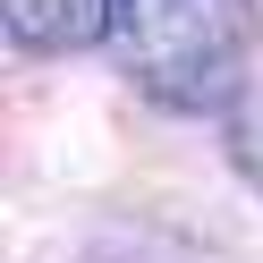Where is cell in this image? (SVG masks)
<instances>
[{
  "label": "cell",
  "mask_w": 263,
  "mask_h": 263,
  "mask_svg": "<svg viewBox=\"0 0 263 263\" xmlns=\"http://www.w3.org/2000/svg\"><path fill=\"white\" fill-rule=\"evenodd\" d=\"M229 161L263 187V93H238L229 102Z\"/></svg>",
  "instance_id": "3957f363"
},
{
  "label": "cell",
  "mask_w": 263,
  "mask_h": 263,
  "mask_svg": "<svg viewBox=\"0 0 263 263\" xmlns=\"http://www.w3.org/2000/svg\"><path fill=\"white\" fill-rule=\"evenodd\" d=\"M17 51H85L110 43V0H0Z\"/></svg>",
  "instance_id": "7a4b0ae2"
},
{
  "label": "cell",
  "mask_w": 263,
  "mask_h": 263,
  "mask_svg": "<svg viewBox=\"0 0 263 263\" xmlns=\"http://www.w3.org/2000/svg\"><path fill=\"white\" fill-rule=\"evenodd\" d=\"M255 0H110V60L161 110H229L255 60Z\"/></svg>",
  "instance_id": "6da1fadb"
}]
</instances>
